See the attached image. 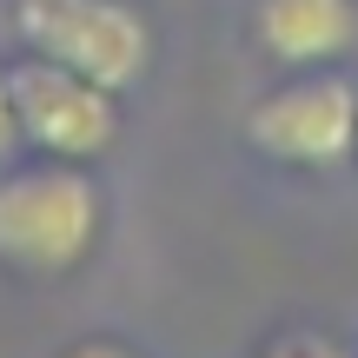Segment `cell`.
<instances>
[{"instance_id":"1","label":"cell","mask_w":358,"mask_h":358,"mask_svg":"<svg viewBox=\"0 0 358 358\" xmlns=\"http://www.w3.org/2000/svg\"><path fill=\"white\" fill-rule=\"evenodd\" d=\"M106 232V192L73 159H0V266L13 279H66Z\"/></svg>"},{"instance_id":"2","label":"cell","mask_w":358,"mask_h":358,"mask_svg":"<svg viewBox=\"0 0 358 358\" xmlns=\"http://www.w3.org/2000/svg\"><path fill=\"white\" fill-rule=\"evenodd\" d=\"M245 146L272 166L338 173L358 159V80L338 66H299L245 106Z\"/></svg>"},{"instance_id":"3","label":"cell","mask_w":358,"mask_h":358,"mask_svg":"<svg viewBox=\"0 0 358 358\" xmlns=\"http://www.w3.org/2000/svg\"><path fill=\"white\" fill-rule=\"evenodd\" d=\"M13 34L27 53H47L113 93H133L153 73V20L133 0H20Z\"/></svg>"},{"instance_id":"4","label":"cell","mask_w":358,"mask_h":358,"mask_svg":"<svg viewBox=\"0 0 358 358\" xmlns=\"http://www.w3.org/2000/svg\"><path fill=\"white\" fill-rule=\"evenodd\" d=\"M7 73H13L20 146H34L40 159H73V166H93L100 153H113V140H120V93L113 87L47 60V53H20Z\"/></svg>"},{"instance_id":"5","label":"cell","mask_w":358,"mask_h":358,"mask_svg":"<svg viewBox=\"0 0 358 358\" xmlns=\"http://www.w3.org/2000/svg\"><path fill=\"white\" fill-rule=\"evenodd\" d=\"M252 47L272 66H338L358 47V0H252Z\"/></svg>"},{"instance_id":"6","label":"cell","mask_w":358,"mask_h":358,"mask_svg":"<svg viewBox=\"0 0 358 358\" xmlns=\"http://www.w3.org/2000/svg\"><path fill=\"white\" fill-rule=\"evenodd\" d=\"M252 358H352V352L332 345V338H319V332H279L272 345H259Z\"/></svg>"},{"instance_id":"7","label":"cell","mask_w":358,"mask_h":358,"mask_svg":"<svg viewBox=\"0 0 358 358\" xmlns=\"http://www.w3.org/2000/svg\"><path fill=\"white\" fill-rule=\"evenodd\" d=\"M20 153V120H13V73L0 66V159Z\"/></svg>"},{"instance_id":"8","label":"cell","mask_w":358,"mask_h":358,"mask_svg":"<svg viewBox=\"0 0 358 358\" xmlns=\"http://www.w3.org/2000/svg\"><path fill=\"white\" fill-rule=\"evenodd\" d=\"M60 358H140L127 345V338H80V345H66Z\"/></svg>"}]
</instances>
